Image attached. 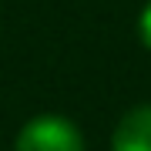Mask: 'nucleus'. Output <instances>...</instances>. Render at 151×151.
Returning a JSON list of instances; mask_svg holds the SVG:
<instances>
[{"mask_svg": "<svg viewBox=\"0 0 151 151\" xmlns=\"http://www.w3.org/2000/svg\"><path fill=\"white\" fill-rule=\"evenodd\" d=\"M14 151H84V138L74 121L60 114H40L20 128Z\"/></svg>", "mask_w": 151, "mask_h": 151, "instance_id": "obj_1", "label": "nucleus"}, {"mask_svg": "<svg viewBox=\"0 0 151 151\" xmlns=\"http://www.w3.org/2000/svg\"><path fill=\"white\" fill-rule=\"evenodd\" d=\"M111 151H151V104L128 111L114 128Z\"/></svg>", "mask_w": 151, "mask_h": 151, "instance_id": "obj_2", "label": "nucleus"}, {"mask_svg": "<svg viewBox=\"0 0 151 151\" xmlns=\"http://www.w3.org/2000/svg\"><path fill=\"white\" fill-rule=\"evenodd\" d=\"M138 34H141V40H145V47L151 50V4L141 10V20H138Z\"/></svg>", "mask_w": 151, "mask_h": 151, "instance_id": "obj_3", "label": "nucleus"}]
</instances>
